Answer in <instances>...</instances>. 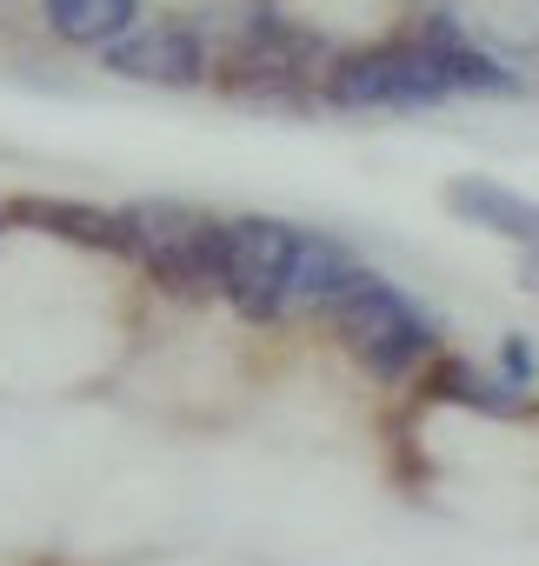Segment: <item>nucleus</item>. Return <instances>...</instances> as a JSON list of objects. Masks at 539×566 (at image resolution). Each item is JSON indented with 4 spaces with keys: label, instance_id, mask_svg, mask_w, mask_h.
<instances>
[{
    "label": "nucleus",
    "instance_id": "10",
    "mask_svg": "<svg viewBox=\"0 0 539 566\" xmlns=\"http://www.w3.org/2000/svg\"><path fill=\"white\" fill-rule=\"evenodd\" d=\"M426 394H433L440 407H466V413H486V420L526 413V394H512L499 374H486V367H473V360H459V354H446V347L426 360Z\"/></svg>",
    "mask_w": 539,
    "mask_h": 566
},
{
    "label": "nucleus",
    "instance_id": "3",
    "mask_svg": "<svg viewBox=\"0 0 539 566\" xmlns=\"http://www.w3.org/2000/svg\"><path fill=\"white\" fill-rule=\"evenodd\" d=\"M446 101L453 94L440 81V61L413 34L347 48L320 74V107H334V114H426V107H446Z\"/></svg>",
    "mask_w": 539,
    "mask_h": 566
},
{
    "label": "nucleus",
    "instance_id": "4",
    "mask_svg": "<svg viewBox=\"0 0 539 566\" xmlns=\"http://www.w3.org/2000/svg\"><path fill=\"white\" fill-rule=\"evenodd\" d=\"M294 247H300L294 220H281V213H233L226 240H220V301L240 321H253V327L287 321Z\"/></svg>",
    "mask_w": 539,
    "mask_h": 566
},
{
    "label": "nucleus",
    "instance_id": "9",
    "mask_svg": "<svg viewBox=\"0 0 539 566\" xmlns=\"http://www.w3.org/2000/svg\"><path fill=\"white\" fill-rule=\"evenodd\" d=\"M8 220L34 227V233H54L67 247H94V253H120L127 260V227H120V207H87V200H61V193H21L8 207Z\"/></svg>",
    "mask_w": 539,
    "mask_h": 566
},
{
    "label": "nucleus",
    "instance_id": "2",
    "mask_svg": "<svg viewBox=\"0 0 539 566\" xmlns=\"http://www.w3.org/2000/svg\"><path fill=\"white\" fill-rule=\"evenodd\" d=\"M127 260L173 301H207L220 294V240L226 220L193 207V200H127Z\"/></svg>",
    "mask_w": 539,
    "mask_h": 566
},
{
    "label": "nucleus",
    "instance_id": "13",
    "mask_svg": "<svg viewBox=\"0 0 539 566\" xmlns=\"http://www.w3.org/2000/svg\"><path fill=\"white\" fill-rule=\"evenodd\" d=\"M519 287L539 294V247H519Z\"/></svg>",
    "mask_w": 539,
    "mask_h": 566
},
{
    "label": "nucleus",
    "instance_id": "12",
    "mask_svg": "<svg viewBox=\"0 0 539 566\" xmlns=\"http://www.w3.org/2000/svg\"><path fill=\"white\" fill-rule=\"evenodd\" d=\"M499 380H506L512 394H532V380H539V354H532L526 334H506V340H499Z\"/></svg>",
    "mask_w": 539,
    "mask_h": 566
},
{
    "label": "nucleus",
    "instance_id": "14",
    "mask_svg": "<svg viewBox=\"0 0 539 566\" xmlns=\"http://www.w3.org/2000/svg\"><path fill=\"white\" fill-rule=\"evenodd\" d=\"M0 227H8V207H0Z\"/></svg>",
    "mask_w": 539,
    "mask_h": 566
},
{
    "label": "nucleus",
    "instance_id": "5",
    "mask_svg": "<svg viewBox=\"0 0 539 566\" xmlns=\"http://www.w3.org/2000/svg\"><path fill=\"white\" fill-rule=\"evenodd\" d=\"M101 67L114 81H134V87H167V94H187L213 74V41L207 28L193 21H134L107 54Z\"/></svg>",
    "mask_w": 539,
    "mask_h": 566
},
{
    "label": "nucleus",
    "instance_id": "1",
    "mask_svg": "<svg viewBox=\"0 0 539 566\" xmlns=\"http://www.w3.org/2000/svg\"><path fill=\"white\" fill-rule=\"evenodd\" d=\"M327 321H334L340 347H347L380 387H406V380L426 374V360L440 354V321H433L406 287H393L387 273H373V266H360V273L347 280V294L327 307Z\"/></svg>",
    "mask_w": 539,
    "mask_h": 566
},
{
    "label": "nucleus",
    "instance_id": "8",
    "mask_svg": "<svg viewBox=\"0 0 539 566\" xmlns=\"http://www.w3.org/2000/svg\"><path fill=\"white\" fill-rule=\"evenodd\" d=\"M367 260L340 240V233H320V227H300V247H294V280H287V314H320L347 294V280L360 273Z\"/></svg>",
    "mask_w": 539,
    "mask_h": 566
},
{
    "label": "nucleus",
    "instance_id": "6",
    "mask_svg": "<svg viewBox=\"0 0 539 566\" xmlns=\"http://www.w3.org/2000/svg\"><path fill=\"white\" fill-rule=\"evenodd\" d=\"M406 34L440 61V81H446L453 101H519L526 94V74H512L499 54H486L453 14H420Z\"/></svg>",
    "mask_w": 539,
    "mask_h": 566
},
{
    "label": "nucleus",
    "instance_id": "11",
    "mask_svg": "<svg viewBox=\"0 0 539 566\" xmlns=\"http://www.w3.org/2000/svg\"><path fill=\"white\" fill-rule=\"evenodd\" d=\"M41 21L61 48L81 54H107L134 21H140V0H41Z\"/></svg>",
    "mask_w": 539,
    "mask_h": 566
},
{
    "label": "nucleus",
    "instance_id": "7",
    "mask_svg": "<svg viewBox=\"0 0 539 566\" xmlns=\"http://www.w3.org/2000/svg\"><path fill=\"white\" fill-rule=\"evenodd\" d=\"M440 207L459 213L466 227L506 240V247H539V200L512 193L506 180H486V174H453L440 187Z\"/></svg>",
    "mask_w": 539,
    "mask_h": 566
}]
</instances>
